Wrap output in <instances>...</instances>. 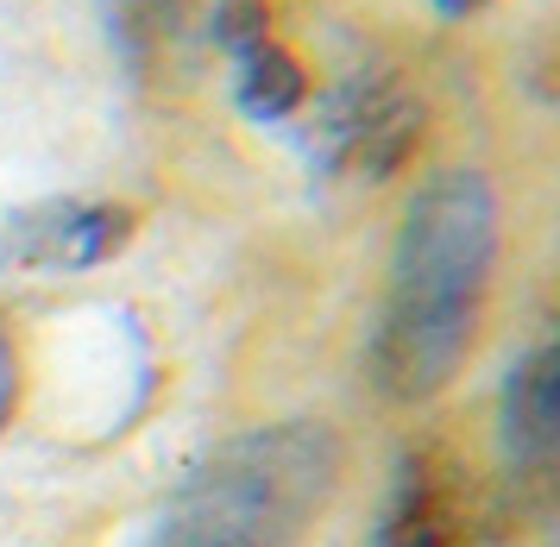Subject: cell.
<instances>
[{"label": "cell", "mask_w": 560, "mask_h": 547, "mask_svg": "<svg viewBox=\"0 0 560 547\" xmlns=\"http://www.w3.org/2000/svg\"><path fill=\"white\" fill-rule=\"evenodd\" d=\"M491 258H498V201L485 176H434L409 201L390 258V296L372 340V372L384 397L422 403L466 365Z\"/></svg>", "instance_id": "cell-1"}, {"label": "cell", "mask_w": 560, "mask_h": 547, "mask_svg": "<svg viewBox=\"0 0 560 547\" xmlns=\"http://www.w3.org/2000/svg\"><path fill=\"white\" fill-rule=\"evenodd\" d=\"M340 485L322 422H271L214 447L183 478L145 547H296Z\"/></svg>", "instance_id": "cell-2"}, {"label": "cell", "mask_w": 560, "mask_h": 547, "mask_svg": "<svg viewBox=\"0 0 560 547\" xmlns=\"http://www.w3.org/2000/svg\"><path fill=\"white\" fill-rule=\"evenodd\" d=\"M422 146V101L404 89V75L372 70L340 82L322 114V164L353 183H384Z\"/></svg>", "instance_id": "cell-3"}, {"label": "cell", "mask_w": 560, "mask_h": 547, "mask_svg": "<svg viewBox=\"0 0 560 547\" xmlns=\"http://www.w3.org/2000/svg\"><path fill=\"white\" fill-rule=\"evenodd\" d=\"M132 240V208L120 201H38L0 226V258L32 271H89Z\"/></svg>", "instance_id": "cell-4"}, {"label": "cell", "mask_w": 560, "mask_h": 547, "mask_svg": "<svg viewBox=\"0 0 560 547\" xmlns=\"http://www.w3.org/2000/svg\"><path fill=\"white\" fill-rule=\"evenodd\" d=\"M372 547H485V528L472 516V498H466V478L447 459H434V453L409 459L390 503H384Z\"/></svg>", "instance_id": "cell-5"}, {"label": "cell", "mask_w": 560, "mask_h": 547, "mask_svg": "<svg viewBox=\"0 0 560 547\" xmlns=\"http://www.w3.org/2000/svg\"><path fill=\"white\" fill-rule=\"evenodd\" d=\"M214 38L228 45L233 95H240V107H246L253 120H283V114L303 107L308 75H303V63L278 45L265 0H221V13H214Z\"/></svg>", "instance_id": "cell-6"}, {"label": "cell", "mask_w": 560, "mask_h": 547, "mask_svg": "<svg viewBox=\"0 0 560 547\" xmlns=\"http://www.w3.org/2000/svg\"><path fill=\"white\" fill-rule=\"evenodd\" d=\"M504 422H510V447L560 453V340L541 347L523 372L510 377Z\"/></svg>", "instance_id": "cell-7"}, {"label": "cell", "mask_w": 560, "mask_h": 547, "mask_svg": "<svg viewBox=\"0 0 560 547\" xmlns=\"http://www.w3.org/2000/svg\"><path fill=\"white\" fill-rule=\"evenodd\" d=\"M13 403H20V365H13V347L0 340V428L13 416Z\"/></svg>", "instance_id": "cell-8"}, {"label": "cell", "mask_w": 560, "mask_h": 547, "mask_svg": "<svg viewBox=\"0 0 560 547\" xmlns=\"http://www.w3.org/2000/svg\"><path fill=\"white\" fill-rule=\"evenodd\" d=\"M434 7H441V13H454V20H459V13H479L485 0H434Z\"/></svg>", "instance_id": "cell-9"}]
</instances>
